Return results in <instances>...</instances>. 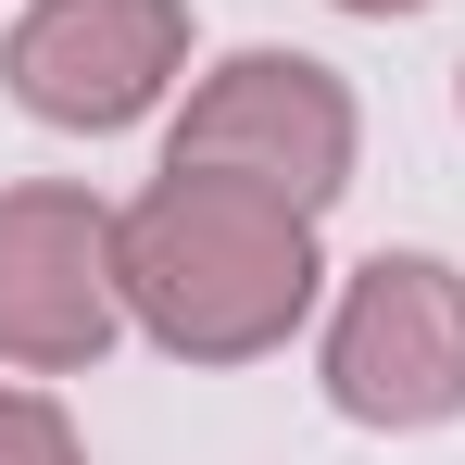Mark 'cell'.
<instances>
[{"label":"cell","mask_w":465,"mask_h":465,"mask_svg":"<svg viewBox=\"0 0 465 465\" xmlns=\"http://www.w3.org/2000/svg\"><path fill=\"white\" fill-rule=\"evenodd\" d=\"M114 302V214L88 189H0V365H101Z\"/></svg>","instance_id":"cell-5"},{"label":"cell","mask_w":465,"mask_h":465,"mask_svg":"<svg viewBox=\"0 0 465 465\" xmlns=\"http://www.w3.org/2000/svg\"><path fill=\"white\" fill-rule=\"evenodd\" d=\"M327 402L352 428H440L465 415V277L428 252H378L327 327Z\"/></svg>","instance_id":"cell-3"},{"label":"cell","mask_w":465,"mask_h":465,"mask_svg":"<svg viewBox=\"0 0 465 465\" xmlns=\"http://www.w3.org/2000/svg\"><path fill=\"white\" fill-rule=\"evenodd\" d=\"M0 465H76V428L38 390H0Z\"/></svg>","instance_id":"cell-6"},{"label":"cell","mask_w":465,"mask_h":465,"mask_svg":"<svg viewBox=\"0 0 465 465\" xmlns=\"http://www.w3.org/2000/svg\"><path fill=\"white\" fill-rule=\"evenodd\" d=\"M189 51V0H38L0 51L38 126H139Z\"/></svg>","instance_id":"cell-4"},{"label":"cell","mask_w":465,"mask_h":465,"mask_svg":"<svg viewBox=\"0 0 465 465\" xmlns=\"http://www.w3.org/2000/svg\"><path fill=\"white\" fill-rule=\"evenodd\" d=\"M189 176H252V189H277V202H302L327 214L340 189H352V88L302 64V51H239L202 76V101L176 114V152Z\"/></svg>","instance_id":"cell-2"},{"label":"cell","mask_w":465,"mask_h":465,"mask_svg":"<svg viewBox=\"0 0 465 465\" xmlns=\"http://www.w3.org/2000/svg\"><path fill=\"white\" fill-rule=\"evenodd\" d=\"M114 277L163 352L189 365H252L277 352L314 302V214L252 189V176H189L163 163V189L114 227Z\"/></svg>","instance_id":"cell-1"},{"label":"cell","mask_w":465,"mask_h":465,"mask_svg":"<svg viewBox=\"0 0 465 465\" xmlns=\"http://www.w3.org/2000/svg\"><path fill=\"white\" fill-rule=\"evenodd\" d=\"M340 13H415V0H340Z\"/></svg>","instance_id":"cell-7"}]
</instances>
